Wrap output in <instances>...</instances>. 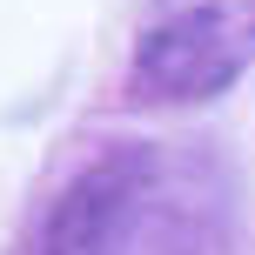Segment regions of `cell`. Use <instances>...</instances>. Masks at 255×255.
I'll return each instance as SVG.
<instances>
[{
    "label": "cell",
    "mask_w": 255,
    "mask_h": 255,
    "mask_svg": "<svg viewBox=\"0 0 255 255\" xmlns=\"http://www.w3.org/2000/svg\"><path fill=\"white\" fill-rule=\"evenodd\" d=\"M161 161L141 141H121L101 161H88L74 181L61 188V202L40 222V255H115V242L128 235V222L148 208Z\"/></svg>",
    "instance_id": "2"
},
{
    "label": "cell",
    "mask_w": 255,
    "mask_h": 255,
    "mask_svg": "<svg viewBox=\"0 0 255 255\" xmlns=\"http://www.w3.org/2000/svg\"><path fill=\"white\" fill-rule=\"evenodd\" d=\"M255 61V0H161L134 40V94L161 108L215 101Z\"/></svg>",
    "instance_id": "1"
}]
</instances>
